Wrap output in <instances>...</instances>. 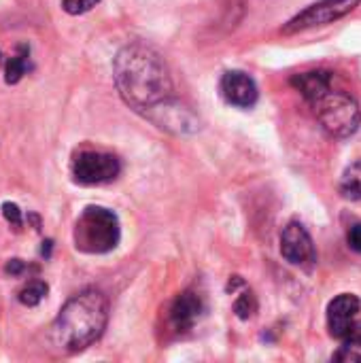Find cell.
Returning a JSON list of instances; mask_svg holds the SVG:
<instances>
[{
  "instance_id": "cell-1",
  "label": "cell",
  "mask_w": 361,
  "mask_h": 363,
  "mask_svg": "<svg viewBox=\"0 0 361 363\" xmlns=\"http://www.w3.org/2000/svg\"><path fill=\"white\" fill-rule=\"evenodd\" d=\"M113 77L119 96L136 113L147 115L151 108L172 98V79L164 57L145 43L126 45L113 62Z\"/></svg>"
},
{
  "instance_id": "cell-2",
  "label": "cell",
  "mask_w": 361,
  "mask_h": 363,
  "mask_svg": "<svg viewBox=\"0 0 361 363\" xmlns=\"http://www.w3.org/2000/svg\"><path fill=\"white\" fill-rule=\"evenodd\" d=\"M109 300L102 291L85 289L72 296L51 325V340L62 353H79L91 347L106 330Z\"/></svg>"
},
{
  "instance_id": "cell-3",
  "label": "cell",
  "mask_w": 361,
  "mask_h": 363,
  "mask_svg": "<svg viewBox=\"0 0 361 363\" xmlns=\"http://www.w3.org/2000/svg\"><path fill=\"white\" fill-rule=\"evenodd\" d=\"M74 247L87 255H102L119 245L121 228L113 211L104 206H87L74 223Z\"/></svg>"
},
{
  "instance_id": "cell-4",
  "label": "cell",
  "mask_w": 361,
  "mask_h": 363,
  "mask_svg": "<svg viewBox=\"0 0 361 363\" xmlns=\"http://www.w3.org/2000/svg\"><path fill=\"white\" fill-rule=\"evenodd\" d=\"M313 111L321 128L332 138H349L361 125V108L357 100L345 91H326L313 102Z\"/></svg>"
},
{
  "instance_id": "cell-5",
  "label": "cell",
  "mask_w": 361,
  "mask_h": 363,
  "mask_svg": "<svg viewBox=\"0 0 361 363\" xmlns=\"http://www.w3.org/2000/svg\"><path fill=\"white\" fill-rule=\"evenodd\" d=\"M360 4L361 0H319L311 6H306L294 19H289L281 32L283 34H298V32H304L311 28L334 23V21L347 17L349 13H353Z\"/></svg>"
},
{
  "instance_id": "cell-6",
  "label": "cell",
  "mask_w": 361,
  "mask_h": 363,
  "mask_svg": "<svg viewBox=\"0 0 361 363\" xmlns=\"http://www.w3.org/2000/svg\"><path fill=\"white\" fill-rule=\"evenodd\" d=\"M121 172V162L111 155V153H100V151H85L79 153V157L72 164V174L74 181L81 185H102Z\"/></svg>"
},
{
  "instance_id": "cell-7",
  "label": "cell",
  "mask_w": 361,
  "mask_h": 363,
  "mask_svg": "<svg viewBox=\"0 0 361 363\" xmlns=\"http://www.w3.org/2000/svg\"><path fill=\"white\" fill-rule=\"evenodd\" d=\"M281 255L291 266H313L317 259L313 238L300 221L287 223L281 234Z\"/></svg>"
},
{
  "instance_id": "cell-8",
  "label": "cell",
  "mask_w": 361,
  "mask_h": 363,
  "mask_svg": "<svg viewBox=\"0 0 361 363\" xmlns=\"http://www.w3.org/2000/svg\"><path fill=\"white\" fill-rule=\"evenodd\" d=\"M219 91L226 98V102H230L232 106H238V108H251V106H255V102L260 98L255 81L243 70L226 72L221 77Z\"/></svg>"
},
{
  "instance_id": "cell-9",
  "label": "cell",
  "mask_w": 361,
  "mask_h": 363,
  "mask_svg": "<svg viewBox=\"0 0 361 363\" xmlns=\"http://www.w3.org/2000/svg\"><path fill=\"white\" fill-rule=\"evenodd\" d=\"M145 117L151 119L157 128L174 132V134L194 132L198 128V121L191 117V113L185 106H181L179 102H174L172 98H168L162 104H157L155 108H151Z\"/></svg>"
},
{
  "instance_id": "cell-10",
  "label": "cell",
  "mask_w": 361,
  "mask_h": 363,
  "mask_svg": "<svg viewBox=\"0 0 361 363\" xmlns=\"http://www.w3.org/2000/svg\"><path fill=\"white\" fill-rule=\"evenodd\" d=\"M361 302L357 296L353 294H343L338 298H334L328 306V328L330 334L338 340H343L353 328H355V319L360 315Z\"/></svg>"
},
{
  "instance_id": "cell-11",
  "label": "cell",
  "mask_w": 361,
  "mask_h": 363,
  "mask_svg": "<svg viewBox=\"0 0 361 363\" xmlns=\"http://www.w3.org/2000/svg\"><path fill=\"white\" fill-rule=\"evenodd\" d=\"M202 315V300L196 291H183L170 308V325L174 332H189Z\"/></svg>"
},
{
  "instance_id": "cell-12",
  "label": "cell",
  "mask_w": 361,
  "mask_h": 363,
  "mask_svg": "<svg viewBox=\"0 0 361 363\" xmlns=\"http://www.w3.org/2000/svg\"><path fill=\"white\" fill-rule=\"evenodd\" d=\"M291 85L313 104L319 96L332 89V72L330 70H309L291 77Z\"/></svg>"
},
{
  "instance_id": "cell-13",
  "label": "cell",
  "mask_w": 361,
  "mask_h": 363,
  "mask_svg": "<svg viewBox=\"0 0 361 363\" xmlns=\"http://www.w3.org/2000/svg\"><path fill=\"white\" fill-rule=\"evenodd\" d=\"M30 70V47L28 45H19L17 53L6 62L4 68V81L9 85H15L23 79V74H28Z\"/></svg>"
},
{
  "instance_id": "cell-14",
  "label": "cell",
  "mask_w": 361,
  "mask_h": 363,
  "mask_svg": "<svg viewBox=\"0 0 361 363\" xmlns=\"http://www.w3.org/2000/svg\"><path fill=\"white\" fill-rule=\"evenodd\" d=\"M334 362L361 363V325H355V328L343 338V347L336 351Z\"/></svg>"
},
{
  "instance_id": "cell-15",
  "label": "cell",
  "mask_w": 361,
  "mask_h": 363,
  "mask_svg": "<svg viewBox=\"0 0 361 363\" xmlns=\"http://www.w3.org/2000/svg\"><path fill=\"white\" fill-rule=\"evenodd\" d=\"M340 196L347 200H361V160L347 166L340 177Z\"/></svg>"
},
{
  "instance_id": "cell-16",
  "label": "cell",
  "mask_w": 361,
  "mask_h": 363,
  "mask_svg": "<svg viewBox=\"0 0 361 363\" xmlns=\"http://www.w3.org/2000/svg\"><path fill=\"white\" fill-rule=\"evenodd\" d=\"M47 291H49L47 283H43V281H32V283H28V285L19 291V302H21L23 306H36V304L43 302V298L47 296Z\"/></svg>"
},
{
  "instance_id": "cell-17",
  "label": "cell",
  "mask_w": 361,
  "mask_h": 363,
  "mask_svg": "<svg viewBox=\"0 0 361 363\" xmlns=\"http://www.w3.org/2000/svg\"><path fill=\"white\" fill-rule=\"evenodd\" d=\"M234 313H236L243 321L251 319V317L257 313V300H255V296H253L251 291H245V294L234 302Z\"/></svg>"
},
{
  "instance_id": "cell-18",
  "label": "cell",
  "mask_w": 361,
  "mask_h": 363,
  "mask_svg": "<svg viewBox=\"0 0 361 363\" xmlns=\"http://www.w3.org/2000/svg\"><path fill=\"white\" fill-rule=\"evenodd\" d=\"M2 217L9 221V225L15 232H19L23 228V215H21V211H19V206L15 202H4L2 204Z\"/></svg>"
},
{
  "instance_id": "cell-19",
  "label": "cell",
  "mask_w": 361,
  "mask_h": 363,
  "mask_svg": "<svg viewBox=\"0 0 361 363\" xmlns=\"http://www.w3.org/2000/svg\"><path fill=\"white\" fill-rule=\"evenodd\" d=\"M98 2L100 0H62V6L70 15H81V13H87L89 9H94Z\"/></svg>"
},
{
  "instance_id": "cell-20",
  "label": "cell",
  "mask_w": 361,
  "mask_h": 363,
  "mask_svg": "<svg viewBox=\"0 0 361 363\" xmlns=\"http://www.w3.org/2000/svg\"><path fill=\"white\" fill-rule=\"evenodd\" d=\"M347 240H349V245H351V249H353V251L361 253V223H355V225L349 230Z\"/></svg>"
},
{
  "instance_id": "cell-21",
  "label": "cell",
  "mask_w": 361,
  "mask_h": 363,
  "mask_svg": "<svg viewBox=\"0 0 361 363\" xmlns=\"http://www.w3.org/2000/svg\"><path fill=\"white\" fill-rule=\"evenodd\" d=\"M23 270H26V264H23L21 259H11V262L4 266V272L11 274V277H19Z\"/></svg>"
}]
</instances>
